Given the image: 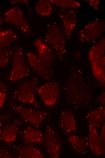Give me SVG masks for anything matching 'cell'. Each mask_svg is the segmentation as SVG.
Instances as JSON below:
<instances>
[{"instance_id": "e0dca14e", "label": "cell", "mask_w": 105, "mask_h": 158, "mask_svg": "<svg viewBox=\"0 0 105 158\" xmlns=\"http://www.w3.org/2000/svg\"><path fill=\"white\" fill-rule=\"evenodd\" d=\"M17 156L21 158H43L44 156L42 151L34 146L29 144L17 147Z\"/></svg>"}, {"instance_id": "44dd1931", "label": "cell", "mask_w": 105, "mask_h": 158, "mask_svg": "<svg viewBox=\"0 0 105 158\" xmlns=\"http://www.w3.org/2000/svg\"><path fill=\"white\" fill-rule=\"evenodd\" d=\"M35 9L37 13L40 16H49L52 13V4L49 0H39L35 5Z\"/></svg>"}, {"instance_id": "ffe728a7", "label": "cell", "mask_w": 105, "mask_h": 158, "mask_svg": "<svg viewBox=\"0 0 105 158\" xmlns=\"http://www.w3.org/2000/svg\"><path fill=\"white\" fill-rule=\"evenodd\" d=\"M19 128L16 124H11L2 130L1 137L5 142L10 144L16 139L18 133Z\"/></svg>"}, {"instance_id": "d6986e66", "label": "cell", "mask_w": 105, "mask_h": 158, "mask_svg": "<svg viewBox=\"0 0 105 158\" xmlns=\"http://www.w3.org/2000/svg\"><path fill=\"white\" fill-rule=\"evenodd\" d=\"M104 106L101 105L87 113L86 118L88 122L94 125L97 129L101 128L104 124L105 117Z\"/></svg>"}, {"instance_id": "8fae6325", "label": "cell", "mask_w": 105, "mask_h": 158, "mask_svg": "<svg viewBox=\"0 0 105 158\" xmlns=\"http://www.w3.org/2000/svg\"><path fill=\"white\" fill-rule=\"evenodd\" d=\"M58 14L63 25L65 37L68 39L77 24L76 12L73 9L62 8Z\"/></svg>"}, {"instance_id": "4fadbf2b", "label": "cell", "mask_w": 105, "mask_h": 158, "mask_svg": "<svg viewBox=\"0 0 105 158\" xmlns=\"http://www.w3.org/2000/svg\"><path fill=\"white\" fill-rule=\"evenodd\" d=\"M88 139L91 150L96 156H102L105 152V144L101 140L97 129L90 123H88Z\"/></svg>"}, {"instance_id": "83f0119b", "label": "cell", "mask_w": 105, "mask_h": 158, "mask_svg": "<svg viewBox=\"0 0 105 158\" xmlns=\"http://www.w3.org/2000/svg\"><path fill=\"white\" fill-rule=\"evenodd\" d=\"M99 101L101 105L104 106L105 104V92L103 91L100 96Z\"/></svg>"}, {"instance_id": "7c38bea8", "label": "cell", "mask_w": 105, "mask_h": 158, "mask_svg": "<svg viewBox=\"0 0 105 158\" xmlns=\"http://www.w3.org/2000/svg\"><path fill=\"white\" fill-rule=\"evenodd\" d=\"M34 45L38 58L46 66L50 67L54 60L52 49L44 40L39 38L35 40Z\"/></svg>"}, {"instance_id": "f1b7e54d", "label": "cell", "mask_w": 105, "mask_h": 158, "mask_svg": "<svg viewBox=\"0 0 105 158\" xmlns=\"http://www.w3.org/2000/svg\"><path fill=\"white\" fill-rule=\"evenodd\" d=\"M7 89L5 84L0 81V92L6 94Z\"/></svg>"}, {"instance_id": "cb8c5ba5", "label": "cell", "mask_w": 105, "mask_h": 158, "mask_svg": "<svg viewBox=\"0 0 105 158\" xmlns=\"http://www.w3.org/2000/svg\"><path fill=\"white\" fill-rule=\"evenodd\" d=\"M87 2L92 6L94 9L97 10L99 7V1L97 0H90L87 1Z\"/></svg>"}, {"instance_id": "4dcf8cb0", "label": "cell", "mask_w": 105, "mask_h": 158, "mask_svg": "<svg viewBox=\"0 0 105 158\" xmlns=\"http://www.w3.org/2000/svg\"><path fill=\"white\" fill-rule=\"evenodd\" d=\"M2 22V18L1 17V13L0 12V26H1Z\"/></svg>"}, {"instance_id": "d4e9b609", "label": "cell", "mask_w": 105, "mask_h": 158, "mask_svg": "<svg viewBox=\"0 0 105 158\" xmlns=\"http://www.w3.org/2000/svg\"><path fill=\"white\" fill-rule=\"evenodd\" d=\"M101 129L100 131V136L101 139V140L103 144H105V123L103 124L102 127H101Z\"/></svg>"}, {"instance_id": "9c48e42d", "label": "cell", "mask_w": 105, "mask_h": 158, "mask_svg": "<svg viewBox=\"0 0 105 158\" xmlns=\"http://www.w3.org/2000/svg\"><path fill=\"white\" fill-rule=\"evenodd\" d=\"M44 142L47 152L49 157L58 158L60 155L61 144L59 137L55 129L50 125L46 128Z\"/></svg>"}, {"instance_id": "ac0fdd59", "label": "cell", "mask_w": 105, "mask_h": 158, "mask_svg": "<svg viewBox=\"0 0 105 158\" xmlns=\"http://www.w3.org/2000/svg\"><path fill=\"white\" fill-rule=\"evenodd\" d=\"M19 36L13 30L9 28L0 29V49L8 48L16 41Z\"/></svg>"}, {"instance_id": "4316f807", "label": "cell", "mask_w": 105, "mask_h": 158, "mask_svg": "<svg viewBox=\"0 0 105 158\" xmlns=\"http://www.w3.org/2000/svg\"><path fill=\"white\" fill-rule=\"evenodd\" d=\"M10 2L12 4H15L18 3H21L26 4L27 6H29V3L28 0H10Z\"/></svg>"}, {"instance_id": "603a6c76", "label": "cell", "mask_w": 105, "mask_h": 158, "mask_svg": "<svg viewBox=\"0 0 105 158\" xmlns=\"http://www.w3.org/2000/svg\"><path fill=\"white\" fill-rule=\"evenodd\" d=\"M14 51L8 48L0 49V69L7 67L12 59Z\"/></svg>"}, {"instance_id": "ba28073f", "label": "cell", "mask_w": 105, "mask_h": 158, "mask_svg": "<svg viewBox=\"0 0 105 158\" xmlns=\"http://www.w3.org/2000/svg\"><path fill=\"white\" fill-rule=\"evenodd\" d=\"M36 92L46 105L52 107L58 101L60 93L59 85L56 81L45 83L38 87Z\"/></svg>"}, {"instance_id": "8992f818", "label": "cell", "mask_w": 105, "mask_h": 158, "mask_svg": "<svg viewBox=\"0 0 105 158\" xmlns=\"http://www.w3.org/2000/svg\"><path fill=\"white\" fill-rule=\"evenodd\" d=\"M5 21L19 30L27 36L30 35L32 30L29 23L20 8L18 6L12 7L5 12Z\"/></svg>"}, {"instance_id": "277c9868", "label": "cell", "mask_w": 105, "mask_h": 158, "mask_svg": "<svg viewBox=\"0 0 105 158\" xmlns=\"http://www.w3.org/2000/svg\"><path fill=\"white\" fill-rule=\"evenodd\" d=\"M12 66L8 79L11 82H15L28 77L31 70L24 57L23 49L16 47L14 50Z\"/></svg>"}, {"instance_id": "9a60e30c", "label": "cell", "mask_w": 105, "mask_h": 158, "mask_svg": "<svg viewBox=\"0 0 105 158\" xmlns=\"http://www.w3.org/2000/svg\"><path fill=\"white\" fill-rule=\"evenodd\" d=\"M23 139L30 144L40 145L44 142V136L41 131L33 126L26 127L22 133Z\"/></svg>"}, {"instance_id": "7a4b0ae2", "label": "cell", "mask_w": 105, "mask_h": 158, "mask_svg": "<svg viewBox=\"0 0 105 158\" xmlns=\"http://www.w3.org/2000/svg\"><path fill=\"white\" fill-rule=\"evenodd\" d=\"M38 80L33 77L20 83L13 94L14 99L24 104L34 107L38 106L35 93L38 87Z\"/></svg>"}, {"instance_id": "6da1fadb", "label": "cell", "mask_w": 105, "mask_h": 158, "mask_svg": "<svg viewBox=\"0 0 105 158\" xmlns=\"http://www.w3.org/2000/svg\"><path fill=\"white\" fill-rule=\"evenodd\" d=\"M88 58L94 77L105 86V38L96 43L90 49Z\"/></svg>"}, {"instance_id": "30bf717a", "label": "cell", "mask_w": 105, "mask_h": 158, "mask_svg": "<svg viewBox=\"0 0 105 158\" xmlns=\"http://www.w3.org/2000/svg\"><path fill=\"white\" fill-rule=\"evenodd\" d=\"M26 60L29 67L45 81L50 79L52 76V71L44 64L38 58L37 55L31 51H28L26 55Z\"/></svg>"}, {"instance_id": "f546056e", "label": "cell", "mask_w": 105, "mask_h": 158, "mask_svg": "<svg viewBox=\"0 0 105 158\" xmlns=\"http://www.w3.org/2000/svg\"><path fill=\"white\" fill-rule=\"evenodd\" d=\"M2 124L1 122H0V136L2 132Z\"/></svg>"}, {"instance_id": "2e32d148", "label": "cell", "mask_w": 105, "mask_h": 158, "mask_svg": "<svg viewBox=\"0 0 105 158\" xmlns=\"http://www.w3.org/2000/svg\"><path fill=\"white\" fill-rule=\"evenodd\" d=\"M68 139L77 153L84 154L87 153L89 147L88 137L73 135L69 136Z\"/></svg>"}, {"instance_id": "484cf974", "label": "cell", "mask_w": 105, "mask_h": 158, "mask_svg": "<svg viewBox=\"0 0 105 158\" xmlns=\"http://www.w3.org/2000/svg\"><path fill=\"white\" fill-rule=\"evenodd\" d=\"M6 94L0 92V110L3 106L5 99Z\"/></svg>"}, {"instance_id": "7402d4cb", "label": "cell", "mask_w": 105, "mask_h": 158, "mask_svg": "<svg viewBox=\"0 0 105 158\" xmlns=\"http://www.w3.org/2000/svg\"><path fill=\"white\" fill-rule=\"evenodd\" d=\"M51 3L55 6L65 9H78L81 5L78 1L73 0H49Z\"/></svg>"}, {"instance_id": "5bb4252c", "label": "cell", "mask_w": 105, "mask_h": 158, "mask_svg": "<svg viewBox=\"0 0 105 158\" xmlns=\"http://www.w3.org/2000/svg\"><path fill=\"white\" fill-rule=\"evenodd\" d=\"M59 125L62 131L67 134L75 132L77 129V125L73 114L68 110L62 111L60 115Z\"/></svg>"}, {"instance_id": "5b68a950", "label": "cell", "mask_w": 105, "mask_h": 158, "mask_svg": "<svg viewBox=\"0 0 105 158\" xmlns=\"http://www.w3.org/2000/svg\"><path fill=\"white\" fill-rule=\"evenodd\" d=\"M104 29V22L98 19H94L79 30L77 33L78 39L82 43H94L101 36Z\"/></svg>"}, {"instance_id": "3957f363", "label": "cell", "mask_w": 105, "mask_h": 158, "mask_svg": "<svg viewBox=\"0 0 105 158\" xmlns=\"http://www.w3.org/2000/svg\"><path fill=\"white\" fill-rule=\"evenodd\" d=\"M65 36L60 27L55 23L48 26L44 41L56 53L59 59L63 60L66 56Z\"/></svg>"}, {"instance_id": "52a82bcc", "label": "cell", "mask_w": 105, "mask_h": 158, "mask_svg": "<svg viewBox=\"0 0 105 158\" xmlns=\"http://www.w3.org/2000/svg\"><path fill=\"white\" fill-rule=\"evenodd\" d=\"M11 106L26 122L36 128L42 125L48 115L46 112L25 107L14 102L11 103Z\"/></svg>"}]
</instances>
